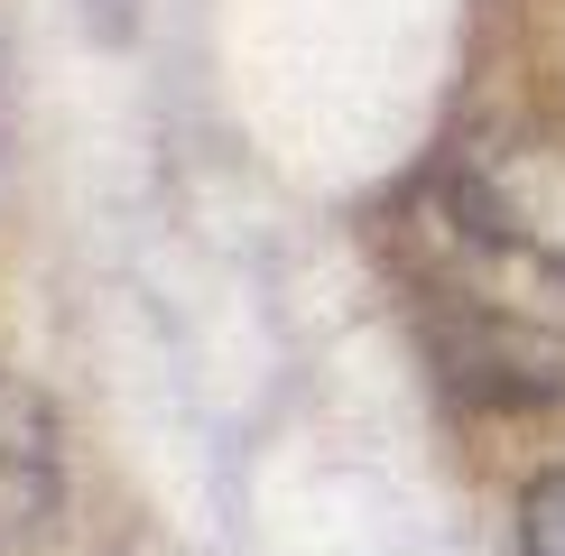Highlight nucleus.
Here are the masks:
<instances>
[{
    "instance_id": "f257e3e1",
    "label": "nucleus",
    "mask_w": 565,
    "mask_h": 556,
    "mask_svg": "<svg viewBox=\"0 0 565 556\" xmlns=\"http://www.w3.org/2000/svg\"><path fill=\"white\" fill-rule=\"evenodd\" d=\"M0 510H46V436L19 389H0Z\"/></svg>"
},
{
    "instance_id": "f03ea898",
    "label": "nucleus",
    "mask_w": 565,
    "mask_h": 556,
    "mask_svg": "<svg viewBox=\"0 0 565 556\" xmlns=\"http://www.w3.org/2000/svg\"><path fill=\"white\" fill-rule=\"evenodd\" d=\"M520 547H529V556H565V473H547V482L520 501Z\"/></svg>"
}]
</instances>
